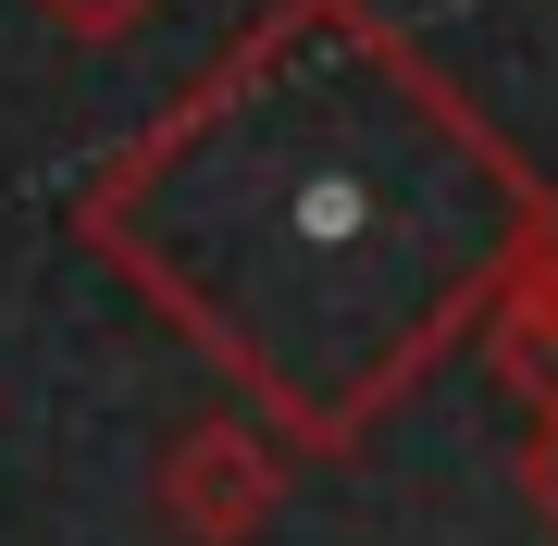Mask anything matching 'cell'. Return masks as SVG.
Instances as JSON below:
<instances>
[{
  "label": "cell",
  "mask_w": 558,
  "mask_h": 546,
  "mask_svg": "<svg viewBox=\"0 0 558 546\" xmlns=\"http://www.w3.org/2000/svg\"><path fill=\"white\" fill-rule=\"evenodd\" d=\"M534 497L558 509V423H546V447H534Z\"/></svg>",
  "instance_id": "5"
},
{
  "label": "cell",
  "mask_w": 558,
  "mask_h": 546,
  "mask_svg": "<svg viewBox=\"0 0 558 546\" xmlns=\"http://www.w3.org/2000/svg\"><path fill=\"white\" fill-rule=\"evenodd\" d=\"M534 174L360 0L248 25V50L87 199V236L323 447H348L534 262Z\"/></svg>",
  "instance_id": "1"
},
{
  "label": "cell",
  "mask_w": 558,
  "mask_h": 546,
  "mask_svg": "<svg viewBox=\"0 0 558 546\" xmlns=\"http://www.w3.org/2000/svg\"><path fill=\"white\" fill-rule=\"evenodd\" d=\"M497 361H509V385H521V398H546V410H558V274H534V262L509 274Z\"/></svg>",
  "instance_id": "2"
},
{
  "label": "cell",
  "mask_w": 558,
  "mask_h": 546,
  "mask_svg": "<svg viewBox=\"0 0 558 546\" xmlns=\"http://www.w3.org/2000/svg\"><path fill=\"white\" fill-rule=\"evenodd\" d=\"M50 13H75V25H124L137 0H50Z\"/></svg>",
  "instance_id": "4"
},
{
  "label": "cell",
  "mask_w": 558,
  "mask_h": 546,
  "mask_svg": "<svg viewBox=\"0 0 558 546\" xmlns=\"http://www.w3.org/2000/svg\"><path fill=\"white\" fill-rule=\"evenodd\" d=\"M260 497H274V485H260V447H236V435H199V447H186V522H223V534H248L260 522Z\"/></svg>",
  "instance_id": "3"
}]
</instances>
